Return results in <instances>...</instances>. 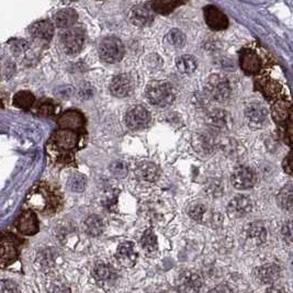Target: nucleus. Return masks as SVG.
Instances as JSON below:
<instances>
[{"label": "nucleus", "instance_id": "nucleus-42", "mask_svg": "<svg viewBox=\"0 0 293 293\" xmlns=\"http://www.w3.org/2000/svg\"><path fill=\"white\" fill-rule=\"evenodd\" d=\"M29 47V43L25 40H18L15 43L11 45V51L15 54V55H20V54L25 53Z\"/></svg>", "mask_w": 293, "mask_h": 293}, {"label": "nucleus", "instance_id": "nucleus-21", "mask_svg": "<svg viewBox=\"0 0 293 293\" xmlns=\"http://www.w3.org/2000/svg\"><path fill=\"white\" fill-rule=\"evenodd\" d=\"M240 65L244 73L248 75H255L261 68V61L257 54L250 50H246L241 53Z\"/></svg>", "mask_w": 293, "mask_h": 293}, {"label": "nucleus", "instance_id": "nucleus-22", "mask_svg": "<svg viewBox=\"0 0 293 293\" xmlns=\"http://www.w3.org/2000/svg\"><path fill=\"white\" fill-rule=\"evenodd\" d=\"M159 175L160 170L158 166L154 163H149V161H142L135 168V176L142 181L154 182L159 178Z\"/></svg>", "mask_w": 293, "mask_h": 293}, {"label": "nucleus", "instance_id": "nucleus-17", "mask_svg": "<svg viewBox=\"0 0 293 293\" xmlns=\"http://www.w3.org/2000/svg\"><path fill=\"white\" fill-rule=\"evenodd\" d=\"M245 117L250 125L255 128L264 127L268 119V111L266 108L259 104L248 105L245 109Z\"/></svg>", "mask_w": 293, "mask_h": 293}, {"label": "nucleus", "instance_id": "nucleus-9", "mask_svg": "<svg viewBox=\"0 0 293 293\" xmlns=\"http://www.w3.org/2000/svg\"><path fill=\"white\" fill-rule=\"evenodd\" d=\"M253 210V201L246 196H236L227 205V213L233 219L246 217Z\"/></svg>", "mask_w": 293, "mask_h": 293}, {"label": "nucleus", "instance_id": "nucleus-4", "mask_svg": "<svg viewBox=\"0 0 293 293\" xmlns=\"http://www.w3.org/2000/svg\"><path fill=\"white\" fill-rule=\"evenodd\" d=\"M206 90L212 100L217 101V103H223L231 95L230 81L223 75L213 74L209 76Z\"/></svg>", "mask_w": 293, "mask_h": 293}, {"label": "nucleus", "instance_id": "nucleus-7", "mask_svg": "<svg viewBox=\"0 0 293 293\" xmlns=\"http://www.w3.org/2000/svg\"><path fill=\"white\" fill-rule=\"evenodd\" d=\"M233 187L237 190H247L253 188L257 181L255 171L247 166H240L233 171L232 177Z\"/></svg>", "mask_w": 293, "mask_h": 293}, {"label": "nucleus", "instance_id": "nucleus-11", "mask_svg": "<svg viewBox=\"0 0 293 293\" xmlns=\"http://www.w3.org/2000/svg\"><path fill=\"white\" fill-rule=\"evenodd\" d=\"M203 285V281L198 273L184 271L177 280V289L180 293H198Z\"/></svg>", "mask_w": 293, "mask_h": 293}, {"label": "nucleus", "instance_id": "nucleus-39", "mask_svg": "<svg viewBox=\"0 0 293 293\" xmlns=\"http://www.w3.org/2000/svg\"><path fill=\"white\" fill-rule=\"evenodd\" d=\"M49 293H70V289L62 280H54L50 283Z\"/></svg>", "mask_w": 293, "mask_h": 293}, {"label": "nucleus", "instance_id": "nucleus-36", "mask_svg": "<svg viewBox=\"0 0 293 293\" xmlns=\"http://www.w3.org/2000/svg\"><path fill=\"white\" fill-rule=\"evenodd\" d=\"M55 258H56L55 253H54V250L50 248L43 250V252H42L38 257L40 265L45 268L52 267L54 265V262H55Z\"/></svg>", "mask_w": 293, "mask_h": 293}, {"label": "nucleus", "instance_id": "nucleus-12", "mask_svg": "<svg viewBox=\"0 0 293 293\" xmlns=\"http://www.w3.org/2000/svg\"><path fill=\"white\" fill-rule=\"evenodd\" d=\"M51 142L53 145L63 151H70L77 147L79 142V136L74 131L68 130H58L53 134Z\"/></svg>", "mask_w": 293, "mask_h": 293}, {"label": "nucleus", "instance_id": "nucleus-15", "mask_svg": "<svg viewBox=\"0 0 293 293\" xmlns=\"http://www.w3.org/2000/svg\"><path fill=\"white\" fill-rule=\"evenodd\" d=\"M111 93L118 98H125L133 92V81L127 74H120L113 77L110 83Z\"/></svg>", "mask_w": 293, "mask_h": 293}, {"label": "nucleus", "instance_id": "nucleus-40", "mask_svg": "<svg viewBox=\"0 0 293 293\" xmlns=\"http://www.w3.org/2000/svg\"><path fill=\"white\" fill-rule=\"evenodd\" d=\"M38 113L43 117H51L55 113V105L50 103V101L42 103L38 108Z\"/></svg>", "mask_w": 293, "mask_h": 293}, {"label": "nucleus", "instance_id": "nucleus-38", "mask_svg": "<svg viewBox=\"0 0 293 293\" xmlns=\"http://www.w3.org/2000/svg\"><path fill=\"white\" fill-rule=\"evenodd\" d=\"M207 211L208 210H207L206 206L198 203V205H196L190 209L189 215H190L191 219H193L194 221H197V222H202L203 218H205V215L207 214Z\"/></svg>", "mask_w": 293, "mask_h": 293}, {"label": "nucleus", "instance_id": "nucleus-19", "mask_svg": "<svg viewBox=\"0 0 293 293\" xmlns=\"http://www.w3.org/2000/svg\"><path fill=\"white\" fill-rule=\"evenodd\" d=\"M244 234L247 241L252 242L257 246L265 244L268 236L266 226L261 222H252L247 224L244 230Z\"/></svg>", "mask_w": 293, "mask_h": 293}, {"label": "nucleus", "instance_id": "nucleus-29", "mask_svg": "<svg viewBox=\"0 0 293 293\" xmlns=\"http://www.w3.org/2000/svg\"><path fill=\"white\" fill-rule=\"evenodd\" d=\"M85 230L87 232V234L90 236H99L101 233L105 230V222L104 220L101 219L98 215H90L85 220Z\"/></svg>", "mask_w": 293, "mask_h": 293}, {"label": "nucleus", "instance_id": "nucleus-26", "mask_svg": "<svg viewBox=\"0 0 293 293\" xmlns=\"http://www.w3.org/2000/svg\"><path fill=\"white\" fill-rule=\"evenodd\" d=\"M278 206L283 211L293 213V182L286 183L277 196Z\"/></svg>", "mask_w": 293, "mask_h": 293}, {"label": "nucleus", "instance_id": "nucleus-1", "mask_svg": "<svg viewBox=\"0 0 293 293\" xmlns=\"http://www.w3.org/2000/svg\"><path fill=\"white\" fill-rule=\"evenodd\" d=\"M27 202L30 207L43 214H54L63 205V197L51 183L41 182L34 186Z\"/></svg>", "mask_w": 293, "mask_h": 293}, {"label": "nucleus", "instance_id": "nucleus-33", "mask_svg": "<svg viewBox=\"0 0 293 293\" xmlns=\"http://www.w3.org/2000/svg\"><path fill=\"white\" fill-rule=\"evenodd\" d=\"M166 41L169 46L173 49H181L186 44V37L184 34L178 29H172L167 33Z\"/></svg>", "mask_w": 293, "mask_h": 293}, {"label": "nucleus", "instance_id": "nucleus-44", "mask_svg": "<svg viewBox=\"0 0 293 293\" xmlns=\"http://www.w3.org/2000/svg\"><path fill=\"white\" fill-rule=\"evenodd\" d=\"M222 184L220 181H213L210 186V192L212 196H221L222 194Z\"/></svg>", "mask_w": 293, "mask_h": 293}, {"label": "nucleus", "instance_id": "nucleus-16", "mask_svg": "<svg viewBox=\"0 0 293 293\" xmlns=\"http://www.w3.org/2000/svg\"><path fill=\"white\" fill-rule=\"evenodd\" d=\"M153 13L148 4L137 5L130 11V20L136 27H147L154 20Z\"/></svg>", "mask_w": 293, "mask_h": 293}, {"label": "nucleus", "instance_id": "nucleus-46", "mask_svg": "<svg viewBox=\"0 0 293 293\" xmlns=\"http://www.w3.org/2000/svg\"><path fill=\"white\" fill-rule=\"evenodd\" d=\"M265 293H289V292L286 291L283 288V286H280V285H270L265 291Z\"/></svg>", "mask_w": 293, "mask_h": 293}, {"label": "nucleus", "instance_id": "nucleus-3", "mask_svg": "<svg viewBox=\"0 0 293 293\" xmlns=\"http://www.w3.org/2000/svg\"><path fill=\"white\" fill-rule=\"evenodd\" d=\"M125 49L120 39L108 37L100 42L99 55L104 62L115 64L120 62L124 56Z\"/></svg>", "mask_w": 293, "mask_h": 293}, {"label": "nucleus", "instance_id": "nucleus-47", "mask_svg": "<svg viewBox=\"0 0 293 293\" xmlns=\"http://www.w3.org/2000/svg\"><path fill=\"white\" fill-rule=\"evenodd\" d=\"M293 267V256H291V268Z\"/></svg>", "mask_w": 293, "mask_h": 293}, {"label": "nucleus", "instance_id": "nucleus-8", "mask_svg": "<svg viewBox=\"0 0 293 293\" xmlns=\"http://www.w3.org/2000/svg\"><path fill=\"white\" fill-rule=\"evenodd\" d=\"M15 226L20 234L32 236L39 232V221L32 210H25L18 217Z\"/></svg>", "mask_w": 293, "mask_h": 293}, {"label": "nucleus", "instance_id": "nucleus-48", "mask_svg": "<svg viewBox=\"0 0 293 293\" xmlns=\"http://www.w3.org/2000/svg\"><path fill=\"white\" fill-rule=\"evenodd\" d=\"M292 286H293V282H292Z\"/></svg>", "mask_w": 293, "mask_h": 293}, {"label": "nucleus", "instance_id": "nucleus-41", "mask_svg": "<svg viewBox=\"0 0 293 293\" xmlns=\"http://www.w3.org/2000/svg\"><path fill=\"white\" fill-rule=\"evenodd\" d=\"M2 293H20V289L14 281L3 280L2 281Z\"/></svg>", "mask_w": 293, "mask_h": 293}, {"label": "nucleus", "instance_id": "nucleus-10", "mask_svg": "<svg viewBox=\"0 0 293 293\" xmlns=\"http://www.w3.org/2000/svg\"><path fill=\"white\" fill-rule=\"evenodd\" d=\"M205 19L209 28L214 30V31H220V30H225L229 27V18L226 15L221 11L215 6H207L203 10Z\"/></svg>", "mask_w": 293, "mask_h": 293}, {"label": "nucleus", "instance_id": "nucleus-43", "mask_svg": "<svg viewBox=\"0 0 293 293\" xmlns=\"http://www.w3.org/2000/svg\"><path fill=\"white\" fill-rule=\"evenodd\" d=\"M55 94L59 98L68 99L74 94V87L73 86H63L58 87L55 90Z\"/></svg>", "mask_w": 293, "mask_h": 293}, {"label": "nucleus", "instance_id": "nucleus-45", "mask_svg": "<svg viewBox=\"0 0 293 293\" xmlns=\"http://www.w3.org/2000/svg\"><path fill=\"white\" fill-rule=\"evenodd\" d=\"M209 293H234L227 284H219Z\"/></svg>", "mask_w": 293, "mask_h": 293}, {"label": "nucleus", "instance_id": "nucleus-14", "mask_svg": "<svg viewBox=\"0 0 293 293\" xmlns=\"http://www.w3.org/2000/svg\"><path fill=\"white\" fill-rule=\"evenodd\" d=\"M85 122V117L78 110H68L64 112L57 120L59 129L74 131V132L82 129Z\"/></svg>", "mask_w": 293, "mask_h": 293}, {"label": "nucleus", "instance_id": "nucleus-35", "mask_svg": "<svg viewBox=\"0 0 293 293\" xmlns=\"http://www.w3.org/2000/svg\"><path fill=\"white\" fill-rule=\"evenodd\" d=\"M110 171L117 178H125L128 175V166L122 160H115L110 165Z\"/></svg>", "mask_w": 293, "mask_h": 293}, {"label": "nucleus", "instance_id": "nucleus-13", "mask_svg": "<svg viewBox=\"0 0 293 293\" xmlns=\"http://www.w3.org/2000/svg\"><path fill=\"white\" fill-rule=\"evenodd\" d=\"M255 278L261 284L272 285L281 277V267L274 262L261 265L255 269Z\"/></svg>", "mask_w": 293, "mask_h": 293}, {"label": "nucleus", "instance_id": "nucleus-27", "mask_svg": "<svg viewBox=\"0 0 293 293\" xmlns=\"http://www.w3.org/2000/svg\"><path fill=\"white\" fill-rule=\"evenodd\" d=\"M208 123L215 129H225L231 123L230 113L221 109L213 110L211 113H209Z\"/></svg>", "mask_w": 293, "mask_h": 293}, {"label": "nucleus", "instance_id": "nucleus-37", "mask_svg": "<svg viewBox=\"0 0 293 293\" xmlns=\"http://www.w3.org/2000/svg\"><path fill=\"white\" fill-rule=\"evenodd\" d=\"M281 236H282L283 241L289 244L293 245V221H286L283 223L282 227H281Z\"/></svg>", "mask_w": 293, "mask_h": 293}, {"label": "nucleus", "instance_id": "nucleus-5", "mask_svg": "<svg viewBox=\"0 0 293 293\" xmlns=\"http://www.w3.org/2000/svg\"><path fill=\"white\" fill-rule=\"evenodd\" d=\"M61 42L64 51L68 55H75L79 53L86 42V33L81 28H73L62 34Z\"/></svg>", "mask_w": 293, "mask_h": 293}, {"label": "nucleus", "instance_id": "nucleus-18", "mask_svg": "<svg viewBox=\"0 0 293 293\" xmlns=\"http://www.w3.org/2000/svg\"><path fill=\"white\" fill-rule=\"evenodd\" d=\"M117 260L123 267H133L137 259V253L132 242H123L117 250Z\"/></svg>", "mask_w": 293, "mask_h": 293}, {"label": "nucleus", "instance_id": "nucleus-6", "mask_svg": "<svg viewBox=\"0 0 293 293\" xmlns=\"http://www.w3.org/2000/svg\"><path fill=\"white\" fill-rule=\"evenodd\" d=\"M125 123L131 130H142L151 123V113L143 106H134L125 115Z\"/></svg>", "mask_w": 293, "mask_h": 293}, {"label": "nucleus", "instance_id": "nucleus-32", "mask_svg": "<svg viewBox=\"0 0 293 293\" xmlns=\"http://www.w3.org/2000/svg\"><path fill=\"white\" fill-rule=\"evenodd\" d=\"M176 66L179 71L183 74H191L197 69L198 66V62H197L196 57L191 55H182L177 59Z\"/></svg>", "mask_w": 293, "mask_h": 293}, {"label": "nucleus", "instance_id": "nucleus-2", "mask_svg": "<svg viewBox=\"0 0 293 293\" xmlns=\"http://www.w3.org/2000/svg\"><path fill=\"white\" fill-rule=\"evenodd\" d=\"M145 94L153 106L165 108L170 106L176 99V89L167 80H154L146 86Z\"/></svg>", "mask_w": 293, "mask_h": 293}, {"label": "nucleus", "instance_id": "nucleus-34", "mask_svg": "<svg viewBox=\"0 0 293 293\" xmlns=\"http://www.w3.org/2000/svg\"><path fill=\"white\" fill-rule=\"evenodd\" d=\"M86 178L81 173H74L70 176L67 181V187L73 192H82L86 188Z\"/></svg>", "mask_w": 293, "mask_h": 293}, {"label": "nucleus", "instance_id": "nucleus-30", "mask_svg": "<svg viewBox=\"0 0 293 293\" xmlns=\"http://www.w3.org/2000/svg\"><path fill=\"white\" fill-rule=\"evenodd\" d=\"M181 5H183L182 2H167V0H157V2L148 3V6L154 13L160 15H168Z\"/></svg>", "mask_w": 293, "mask_h": 293}, {"label": "nucleus", "instance_id": "nucleus-28", "mask_svg": "<svg viewBox=\"0 0 293 293\" xmlns=\"http://www.w3.org/2000/svg\"><path fill=\"white\" fill-rule=\"evenodd\" d=\"M140 244L147 255L155 254L158 250L157 237L152 229H147L142 235Z\"/></svg>", "mask_w": 293, "mask_h": 293}, {"label": "nucleus", "instance_id": "nucleus-25", "mask_svg": "<svg viewBox=\"0 0 293 293\" xmlns=\"http://www.w3.org/2000/svg\"><path fill=\"white\" fill-rule=\"evenodd\" d=\"M30 33H31L32 37L37 39L50 41L54 34L53 23L49 20H41L35 22L30 27Z\"/></svg>", "mask_w": 293, "mask_h": 293}, {"label": "nucleus", "instance_id": "nucleus-20", "mask_svg": "<svg viewBox=\"0 0 293 293\" xmlns=\"http://www.w3.org/2000/svg\"><path fill=\"white\" fill-rule=\"evenodd\" d=\"M19 254V245L16 236L14 235H4L2 241V264L5 266L17 258Z\"/></svg>", "mask_w": 293, "mask_h": 293}, {"label": "nucleus", "instance_id": "nucleus-31", "mask_svg": "<svg viewBox=\"0 0 293 293\" xmlns=\"http://www.w3.org/2000/svg\"><path fill=\"white\" fill-rule=\"evenodd\" d=\"M35 101V97L32 92L30 91H19L15 94L13 104L15 107L19 108V109H30Z\"/></svg>", "mask_w": 293, "mask_h": 293}, {"label": "nucleus", "instance_id": "nucleus-23", "mask_svg": "<svg viewBox=\"0 0 293 293\" xmlns=\"http://www.w3.org/2000/svg\"><path fill=\"white\" fill-rule=\"evenodd\" d=\"M93 277L100 284H111L118 278V272L110 265L99 264L93 269Z\"/></svg>", "mask_w": 293, "mask_h": 293}, {"label": "nucleus", "instance_id": "nucleus-24", "mask_svg": "<svg viewBox=\"0 0 293 293\" xmlns=\"http://www.w3.org/2000/svg\"><path fill=\"white\" fill-rule=\"evenodd\" d=\"M77 19H78V15L73 8H65L57 11L54 16V23L59 29H67L73 27Z\"/></svg>", "mask_w": 293, "mask_h": 293}]
</instances>
